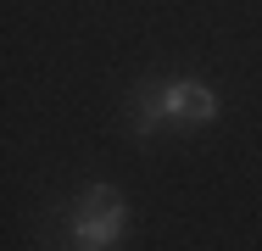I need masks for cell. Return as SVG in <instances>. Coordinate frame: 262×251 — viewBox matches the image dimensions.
I'll return each instance as SVG.
<instances>
[{
  "mask_svg": "<svg viewBox=\"0 0 262 251\" xmlns=\"http://www.w3.org/2000/svg\"><path fill=\"white\" fill-rule=\"evenodd\" d=\"M123 229H128V201L123 190H112V184H90L78 206H73V235H78V246L84 251H106L123 240Z\"/></svg>",
  "mask_w": 262,
  "mask_h": 251,
  "instance_id": "cell-1",
  "label": "cell"
},
{
  "mask_svg": "<svg viewBox=\"0 0 262 251\" xmlns=\"http://www.w3.org/2000/svg\"><path fill=\"white\" fill-rule=\"evenodd\" d=\"M217 117V95L207 84H167V123L179 129H201Z\"/></svg>",
  "mask_w": 262,
  "mask_h": 251,
  "instance_id": "cell-2",
  "label": "cell"
},
{
  "mask_svg": "<svg viewBox=\"0 0 262 251\" xmlns=\"http://www.w3.org/2000/svg\"><path fill=\"white\" fill-rule=\"evenodd\" d=\"M162 123H167V84H145L134 106V134H157Z\"/></svg>",
  "mask_w": 262,
  "mask_h": 251,
  "instance_id": "cell-3",
  "label": "cell"
}]
</instances>
